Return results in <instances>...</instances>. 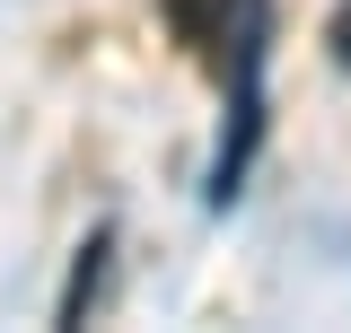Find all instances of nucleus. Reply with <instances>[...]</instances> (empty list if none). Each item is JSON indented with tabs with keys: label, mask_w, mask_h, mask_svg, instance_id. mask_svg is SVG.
Masks as SVG:
<instances>
[{
	"label": "nucleus",
	"mask_w": 351,
	"mask_h": 333,
	"mask_svg": "<svg viewBox=\"0 0 351 333\" xmlns=\"http://www.w3.org/2000/svg\"><path fill=\"white\" fill-rule=\"evenodd\" d=\"M106 254H114V237H88V246H80V272H71V290H62V307H53L62 325L88 316V298H97V281H106Z\"/></svg>",
	"instance_id": "3"
},
{
	"label": "nucleus",
	"mask_w": 351,
	"mask_h": 333,
	"mask_svg": "<svg viewBox=\"0 0 351 333\" xmlns=\"http://www.w3.org/2000/svg\"><path fill=\"white\" fill-rule=\"evenodd\" d=\"M255 140H263V88H255V71H246L237 106H228V140H219V158H211V202H237V184H246V158H255Z\"/></svg>",
	"instance_id": "1"
},
{
	"label": "nucleus",
	"mask_w": 351,
	"mask_h": 333,
	"mask_svg": "<svg viewBox=\"0 0 351 333\" xmlns=\"http://www.w3.org/2000/svg\"><path fill=\"white\" fill-rule=\"evenodd\" d=\"M325 44H334V62H351V0L334 9V18H325Z\"/></svg>",
	"instance_id": "4"
},
{
	"label": "nucleus",
	"mask_w": 351,
	"mask_h": 333,
	"mask_svg": "<svg viewBox=\"0 0 351 333\" xmlns=\"http://www.w3.org/2000/svg\"><path fill=\"white\" fill-rule=\"evenodd\" d=\"M246 18V0H167V36L193 44V53H219V44H237L228 27Z\"/></svg>",
	"instance_id": "2"
}]
</instances>
